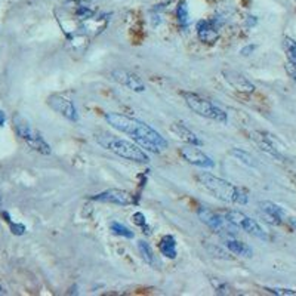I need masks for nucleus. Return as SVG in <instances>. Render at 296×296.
Segmentation results:
<instances>
[{
	"instance_id": "f257e3e1",
	"label": "nucleus",
	"mask_w": 296,
	"mask_h": 296,
	"mask_svg": "<svg viewBox=\"0 0 296 296\" xmlns=\"http://www.w3.org/2000/svg\"><path fill=\"white\" fill-rule=\"evenodd\" d=\"M104 118L113 129L129 135L141 148L148 153L160 154L163 150L168 148V141L150 124L138 118L129 117L120 113H105Z\"/></svg>"
},
{
	"instance_id": "f03ea898",
	"label": "nucleus",
	"mask_w": 296,
	"mask_h": 296,
	"mask_svg": "<svg viewBox=\"0 0 296 296\" xmlns=\"http://www.w3.org/2000/svg\"><path fill=\"white\" fill-rule=\"evenodd\" d=\"M197 181L207 193H210L213 197H216L218 200H221L224 203L240 204V206L247 203L246 193L241 191L230 181H225L210 172H200L197 175Z\"/></svg>"
},
{
	"instance_id": "7ed1b4c3",
	"label": "nucleus",
	"mask_w": 296,
	"mask_h": 296,
	"mask_svg": "<svg viewBox=\"0 0 296 296\" xmlns=\"http://www.w3.org/2000/svg\"><path fill=\"white\" fill-rule=\"evenodd\" d=\"M95 139L102 148L111 151L113 154H116L124 160L141 163V165L150 163V157H148L147 151L144 148H141L136 142H130L127 139L118 138V136L110 135V133H98L95 136Z\"/></svg>"
},
{
	"instance_id": "20e7f679",
	"label": "nucleus",
	"mask_w": 296,
	"mask_h": 296,
	"mask_svg": "<svg viewBox=\"0 0 296 296\" xmlns=\"http://www.w3.org/2000/svg\"><path fill=\"white\" fill-rule=\"evenodd\" d=\"M181 97L184 98V102L187 104V107L194 111L196 114L201 116L218 123H227L228 117L227 113L219 108L218 105H215L212 101H209L207 98L196 94V92H181Z\"/></svg>"
},
{
	"instance_id": "39448f33",
	"label": "nucleus",
	"mask_w": 296,
	"mask_h": 296,
	"mask_svg": "<svg viewBox=\"0 0 296 296\" xmlns=\"http://www.w3.org/2000/svg\"><path fill=\"white\" fill-rule=\"evenodd\" d=\"M13 129L16 132V135L34 151L43 154V156H49L51 154V145L45 141V138L34 130L30 123L21 116H13Z\"/></svg>"
},
{
	"instance_id": "423d86ee",
	"label": "nucleus",
	"mask_w": 296,
	"mask_h": 296,
	"mask_svg": "<svg viewBox=\"0 0 296 296\" xmlns=\"http://www.w3.org/2000/svg\"><path fill=\"white\" fill-rule=\"evenodd\" d=\"M225 219L230 225L236 227L238 230H243L246 231L247 234L256 237V238H261V240H268L267 233L264 231V228L252 218H249L247 215H244L243 212L240 210H228L225 213Z\"/></svg>"
},
{
	"instance_id": "0eeeda50",
	"label": "nucleus",
	"mask_w": 296,
	"mask_h": 296,
	"mask_svg": "<svg viewBox=\"0 0 296 296\" xmlns=\"http://www.w3.org/2000/svg\"><path fill=\"white\" fill-rule=\"evenodd\" d=\"M179 154L185 162H188L193 166H197L201 169H212L215 166V162L207 154H204L197 145H191V144L184 145L179 148Z\"/></svg>"
},
{
	"instance_id": "6e6552de",
	"label": "nucleus",
	"mask_w": 296,
	"mask_h": 296,
	"mask_svg": "<svg viewBox=\"0 0 296 296\" xmlns=\"http://www.w3.org/2000/svg\"><path fill=\"white\" fill-rule=\"evenodd\" d=\"M48 105L57 111L58 114H61L62 117H65L67 120L76 123L79 121V113H77V108L76 105L73 104L71 99L62 97V95H58V94H54L48 98Z\"/></svg>"
},
{
	"instance_id": "1a4fd4ad",
	"label": "nucleus",
	"mask_w": 296,
	"mask_h": 296,
	"mask_svg": "<svg viewBox=\"0 0 296 296\" xmlns=\"http://www.w3.org/2000/svg\"><path fill=\"white\" fill-rule=\"evenodd\" d=\"M92 200L95 201H101V203H111V204H117V206H130L135 203V197L124 191V190H117V188H111L107 191H102L99 194H95L92 197Z\"/></svg>"
},
{
	"instance_id": "9d476101",
	"label": "nucleus",
	"mask_w": 296,
	"mask_h": 296,
	"mask_svg": "<svg viewBox=\"0 0 296 296\" xmlns=\"http://www.w3.org/2000/svg\"><path fill=\"white\" fill-rule=\"evenodd\" d=\"M111 79L114 82H117L118 85L126 86L130 91L138 92V94L145 92V89H147L145 88V83L142 82V79L138 74H135L132 71H127V70H114L111 73Z\"/></svg>"
},
{
	"instance_id": "9b49d317",
	"label": "nucleus",
	"mask_w": 296,
	"mask_h": 296,
	"mask_svg": "<svg viewBox=\"0 0 296 296\" xmlns=\"http://www.w3.org/2000/svg\"><path fill=\"white\" fill-rule=\"evenodd\" d=\"M219 27L221 22L216 21V18L213 19H201L197 22V36L203 43H213L216 42L218 36H219Z\"/></svg>"
},
{
	"instance_id": "f8f14e48",
	"label": "nucleus",
	"mask_w": 296,
	"mask_h": 296,
	"mask_svg": "<svg viewBox=\"0 0 296 296\" xmlns=\"http://www.w3.org/2000/svg\"><path fill=\"white\" fill-rule=\"evenodd\" d=\"M222 74H224V79L227 80V83L231 88H234L237 92H241V94L255 92V85L247 77H244L241 73H238L236 70H225Z\"/></svg>"
},
{
	"instance_id": "ddd939ff",
	"label": "nucleus",
	"mask_w": 296,
	"mask_h": 296,
	"mask_svg": "<svg viewBox=\"0 0 296 296\" xmlns=\"http://www.w3.org/2000/svg\"><path fill=\"white\" fill-rule=\"evenodd\" d=\"M259 207H261L264 216L267 218V222H270L273 225H280L286 218V210L282 206H279L273 201H268V200L261 201Z\"/></svg>"
},
{
	"instance_id": "4468645a",
	"label": "nucleus",
	"mask_w": 296,
	"mask_h": 296,
	"mask_svg": "<svg viewBox=\"0 0 296 296\" xmlns=\"http://www.w3.org/2000/svg\"><path fill=\"white\" fill-rule=\"evenodd\" d=\"M197 216H198V219L203 222V224H206L209 228H212V230H215V231H222L224 230V219L218 215V213H215L213 210H210V209H207V207H198V210H197Z\"/></svg>"
},
{
	"instance_id": "2eb2a0df",
	"label": "nucleus",
	"mask_w": 296,
	"mask_h": 296,
	"mask_svg": "<svg viewBox=\"0 0 296 296\" xmlns=\"http://www.w3.org/2000/svg\"><path fill=\"white\" fill-rule=\"evenodd\" d=\"M171 130L177 135L179 139H182L184 142H187V144H191V145H197V147H200V145H203V141L188 127V126H185L184 123H174L172 124V127H171Z\"/></svg>"
},
{
	"instance_id": "dca6fc26",
	"label": "nucleus",
	"mask_w": 296,
	"mask_h": 296,
	"mask_svg": "<svg viewBox=\"0 0 296 296\" xmlns=\"http://www.w3.org/2000/svg\"><path fill=\"white\" fill-rule=\"evenodd\" d=\"M225 247L231 252V253H234L237 256H243V258H252V255H253V250H252V247L247 244V243H244V241H240V240H237V238H231V237H228V238H225Z\"/></svg>"
},
{
	"instance_id": "f3484780",
	"label": "nucleus",
	"mask_w": 296,
	"mask_h": 296,
	"mask_svg": "<svg viewBox=\"0 0 296 296\" xmlns=\"http://www.w3.org/2000/svg\"><path fill=\"white\" fill-rule=\"evenodd\" d=\"M159 250L163 256L169 258V259H175L178 256L177 250V240L174 236H163L160 243H159Z\"/></svg>"
},
{
	"instance_id": "a211bd4d",
	"label": "nucleus",
	"mask_w": 296,
	"mask_h": 296,
	"mask_svg": "<svg viewBox=\"0 0 296 296\" xmlns=\"http://www.w3.org/2000/svg\"><path fill=\"white\" fill-rule=\"evenodd\" d=\"M258 136H253L255 139H256V142H258V145L261 147V150L262 151H265V153H268L270 156H273V157H276V159H280V160H283V156L279 153V150L274 147V144L270 141V138L268 136H265L264 133H256Z\"/></svg>"
},
{
	"instance_id": "6ab92c4d",
	"label": "nucleus",
	"mask_w": 296,
	"mask_h": 296,
	"mask_svg": "<svg viewBox=\"0 0 296 296\" xmlns=\"http://www.w3.org/2000/svg\"><path fill=\"white\" fill-rule=\"evenodd\" d=\"M138 250H139V253H141V256H142V259L148 264V265H151V267H156V255H154V250H153V247L150 246V243H147L145 240H139L138 241Z\"/></svg>"
},
{
	"instance_id": "aec40b11",
	"label": "nucleus",
	"mask_w": 296,
	"mask_h": 296,
	"mask_svg": "<svg viewBox=\"0 0 296 296\" xmlns=\"http://www.w3.org/2000/svg\"><path fill=\"white\" fill-rule=\"evenodd\" d=\"M110 231L118 237H124V238H133V231L129 230L124 224H120L117 221H111L110 222Z\"/></svg>"
},
{
	"instance_id": "412c9836",
	"label": "nucleus",
	"mask_w": 296,
	"mask_h": 296,
	"mask_svg": "<svg viewBox=\"0 0 296 296\" xmlns=\"http://www.w3.org/2000/svg\"><path fill=\"white\" fill-rule=\"evenodd\" d=\"M283 48H285V52H286V57L289 59V62L292 65L296 67V42L291 37H286L285 42H283Z\"/></svg>"
},
{
	"instance_id": "4be33fe9",
	"label": "nucleus",
	"mask_w": 296,
	"mask_h": 296,
	"mask_svg": "<svg viewBox=\"0 0 296 296\" xmlns=\"http://www.w3.org/2000/svg\"><path fill=\"white\" fill-rule=\"evenodd\" d=\"M177 16L179 24H181L182 27H187V25H188V22H190V10H188L187 1H181V3L178 4Z\"/></svg>"
},
{
	"instance_id": "5701e85b",
	"label": "nucleus",
	"mask_w": 296,
	"mask_h": 296,
	"mask_svg": "<svg viewBox=\"0 0 296 296\" xmlns=\"http://www.w3.org/2000/svg\"><path fill=\"white\" fill-rule=\"evenodd\" d=\"M210 285H212V288L215 289V294H218V295H228V294H230V286H228V283H227L225 280H222V279H215V277H212V279H210Z\"/></svg>"
},
{
	"instance_id": "b1692460",
	"label": "nucleus",
	"mask_w": 296,
	"mask_h": 296,
	"mask_svg": "<svg viewBox=\"0 0 296 296\" xmlns=\"http://www.w3.org/2000/svg\"><path fill=\"white\" fill-rule=\"evenodd\" d=\"M231 154H233V156H236L237 159H238L241 163H244V165H247V166H256V165H255V160H253V157H252L249 153L243 151V150L234 148V150L231 151Z\"/></svg>"
},
{
	"instance_id": "393cba45",
	"label": "nucleus",
	"mask_w": 296,
	"mask_h": 296,
	"mask_svg": "<svg viewBox=\"0 0 296 296\" xmlns=\"http://www.w3.org/2000/svg\"><path fill=\"white\" fill-rule=\"evenodd\" d=\"M1 215L4 216L6 222L9 224L12 234H15V236H22V234L25 233V227H24L22 224H15V222H12V221H10V218H9V213H7V212H3Z\"/></svg>"
},
{
	"instance_id": "a878e982",
	"label": "nucleus",
	"mask_w": 296,
	"mask_h": 296,
	"mask_svg": "<svg viewBox=\"0 0 296 296\" xmlns=\"http://www.w3.org/2000/svg\"><path fill=\"white\" fill-rule=\"evenodd\" d=\"M267 292L273 294V295L279 296H296V291L294 289H283V288H265Z\"/></svg>"
},
{
	"instance_id": "bb28decb",
	"label": "nucleus",
	"mask_w": 296,
	"mask_h": 296,
	"mask_svg": "<svg viewBox=\"0 0 296 296\" xmlns=\"http://www.w3.org/2000/svg\"><path fill=\"white\" fill-rule=\"evenodd\" d=\"M132 222H133L135 225H138V227H142V228L147 227V219H145V215H144L142 212L133 213V215H132Z\"/></svg>"
},
{
	"instance_id": "cd10ccee",
	"label": "nucleus",
	"mask_w": 296,
	"mask_h": 296,
	"mask_svg": "<svg viewBox=\"0 0 296 296\" xmlns=\"http://www.w3.org/2000/svg\"><path fill=\"white\" fill-rule=\"evenodd\" d=\"M255 48H256L255 45H247V46H244V48L240 51V54H241L243 57H247V55H250V54L255 51Z\"/></svg>"
},
{
	"instance_id": "c85d7f7f",
	"label": "nucleus",
	"mask_w": 296,
	"mask_h": 296,
	"mask_svg": "<svg viewBox=\"0 0 296 296\" xmlns=\"http://www.w3.org/2000/svg\"><path fill=\"white\" fill-rule=\"evenodd\" d=\"M286 71L291 74V77H292V79H294V80L296 82V67L295 65H292L291 62H288V65H286Z\"/></svg>"
},
{
	"instance_id": "c756f323",
	"label": "nucleus",
	"mask_w": 296,
	"mask_h": 296,
	"mask_svg": "<svg viewBox=\"0 0 296 296\" xmlns=\"http://www.w3.org/2000/svg\"><path fill=\"white\" fill-rule=\"evenodd\" d=\"M4 121H6V114L0 110V126H3V124H4Z\"/></svg>"
},
{
	"instance_id": "7c9ffc66",
	"label": "nucleus",
	"mask_w": 296,
	"mask_h": 296,
	"mask_svg": "<svg viewBox=\"0 0 296 296\" xmlns=\"http://www.w3.org/2000/svg\"><path fill=\"white\" fill-rule=\"evenodd\" d=\"M0 295H6V291L3 289V286L0 285Z\"/></svg>"
},
{
	"instance_id": "2f4dec72",
	"label": "nucleus",
	"mask_w": 296,
	"mask_h": 296,
	"mask_svg": "<svg viewBox=\"0 0 296 296\" xmlns=\"http://www.w3.org/2000/svg\"><path fill=\"white\" fill-rule=\"evenodd\" d=\"M0 200H1V198H0Z\"/></svg>"
}]
</instances>
